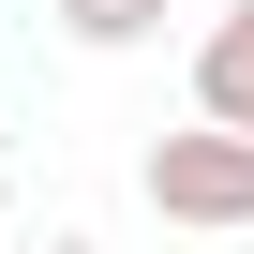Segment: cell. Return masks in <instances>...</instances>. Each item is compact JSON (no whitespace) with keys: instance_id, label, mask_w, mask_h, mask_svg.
<instances>
[{"instance_id":"277c9868","label":"cell","mask_w":254,"mask_h":254,"mask_svg":"<svg viewBox=\"0 0 254 254\" xmlns=\"http://www.w3.org/2000/svg\"><path fill=\"white\" fill-rule=\"evenodd\" d=\"M0 209H15V180H0Z\"/></svg>"},{"instance_id":"3957f363","label":"cell","mask_w":254,"mask_h":254,"mask_svg":"<svg viewBox=\"0 0 254 254\" xmlns=\"http://www.w3.org/2000/svg\"><path fill=\"white\" fill-rule=\"evenodd\" d=\"M45 15H60L90 60H120V45H150V30H165V0H45Z\"/></svg>"},{"instance_id":"7a4b0ae2","label":"cell","mask_w":254,"mask_h":254,"mask_svg":"<svg viewBox=\"0 0 254 254\" xmlns=\"http://www.w3.org/2000/svg\"><path fill=\"white\" fill-rule=\"evenodd\" d=\"M194 120H239L254 135V0H224L194 30Z\"/></svg>"},{"instance_id":"6da1fadb","label":"cell","mask_w":254,"mask_h":254,"mask_svg":"<svg viewBox=\"0 0 254 254\" xmlns=\"http://www.w3.org/2000/svg\"><path fill=\"white\" fill-rule=\"evenodd\" d=\"M150 209L194 224V239H239V224H254V135H239V120L150 135Z\"/></svg>"}]
</instances>
